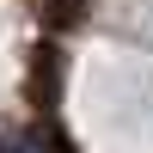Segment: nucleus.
<instances>
[{
  "label": "nucleus",
  "instance_id": "nucleus-1",
  "mask_svg": "<svg viewBox=\"0 0 153 153\" xmlns=\"http://www.w3.org/2000/svg\"><path fill=\"white\" fill-rule=\"evenodd\" d=\"M0 153H43L31 135H0Z\"/></svg>",
  "mask_w": 153,
  "mask_h": 153
}]
</instances>
